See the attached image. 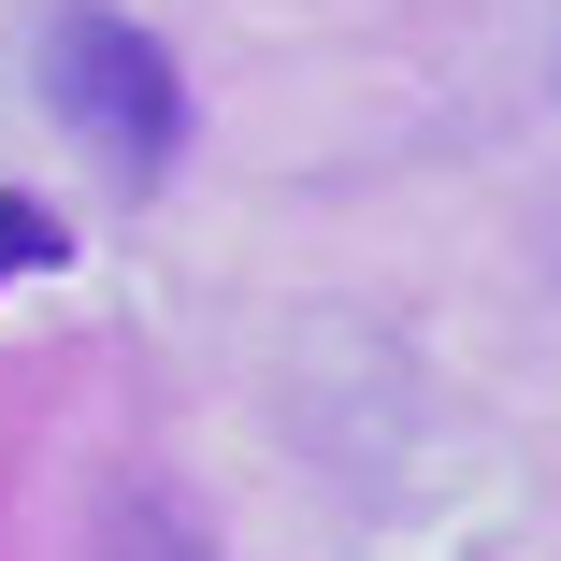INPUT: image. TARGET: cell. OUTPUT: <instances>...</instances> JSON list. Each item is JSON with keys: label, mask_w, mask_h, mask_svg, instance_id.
<instances>
[{"label": "cell", "mask_w": 561, "mask_h": 561, "mask_svg": "<svg viewBox=\"0 0 561 561\" xmlns=\"http://www.w3.org/2000/svg\"><path fill=\"white\" fill-rule=\"evenodd\" d=\"M0 260H15V274H58V216L15 202V216H0Z\"/></svg>", "instance_id": "obj_2"}, {"label": "cell", "mask_w": 561, "mask_h": 561, "mask_svg": "<svg viewBox=\"0 0 561 561\" xmlns=\"http://www.w3.org/2000/svg\"><path fill=\"white\" fill-rule=\"evenodd\" d=\"M44 101L72 116V145L116 173V187H159L173 145H187V87H173V58H159L130 15H101V0H72V15L44 30Z\"/></svg>", "instance_id": "obj_1"}]
</instances>
